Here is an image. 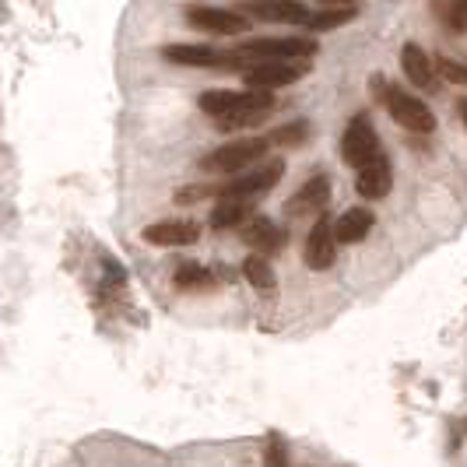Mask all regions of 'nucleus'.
Instances as JSON below:
<instances>
[{"label": "nucleus", "instance_id": "nucleus-1", "mask_svg": "<svg viewBox=\"0 0 467 467\" xmlns=\"http://www.w3.org/2000/svg\"><path fill=\"white\" fill-rule=\"evenodd\" d=\"M201 113L211 117L225 130H250L278 109L275 92H257V88H211L197 99Z\"/></svg>", "mask_w": 467, "mask_h": 467}, {"label": "nucleus", "instance_id": "nucleus-2", "mask_svg": "<svg viewBox=\"0 0 467 467\" xmlns=\"http://www.w3.org/2000/svg\"><path fill=\"white\" fill-rule=\"evenodd\" d=\"M320 53L317 39L309 36H275V39H246L235 47V57L243 60V70L254 64H271V60H313ZM239 70V74H243Z\"/></svg>", "mask_w": 467, "mask_h": 467}, {"label": "nucleus", "instance_id": "nucleus-3", "mask_svg": "<svg viewBox=\"0 0 467 467\" xmlns=\"http://www.w3.org/2000/svg\"><path fill=\"white\" fill-rule=\"evenodd\" d=\"M267 151H271V140L267 138H260V134H243V138H235V140H229V144L208 151L197 165H201L204 172H214V176H235V172L257 165L260 159H267Z\"/></svg>", "mask_w": 467, "mask_h": 467}, {"label": "nucleus", "instance_id": "nucleus-4", "mask_svg": "<svg viewBox=\"0 0 467 467\" xmlns=\"http://www.w3.org/2000/svg\"><path fill=\"white\" fill-rule=\"evenodd\" d=\"M281 176H285V159H264V162L235 172L229 183H218V197H239V201H257L260 204V197L278 187Z\"/></svg>", "mask_w": 467, "mask_h": 467}, {"label": "nucleus", "instance_id": "nucleus-5", "mask_svg": "<svg viewBox=\"0 0 467 467\" xmlns=\"http://www.w3.org/2000/svg\"><path fill=\"white\" fill-rule=\"evenodd\" d=\"M383 106H387V113L390 119L404 127L408 134H421V138H429L432 130H436V113L429 109V102H421L419 95H411L408 88H400V85H387V92L379 99Z\"/></svg>", "mask_w": 467, "mask_h": 467}, {"label": "nucleus", "instance_id": "nucleus-6", "mask_svg": "<svg viewBox=\"0 0 467 467\" xmlns=\"http://www.w3.org/2000/svg\"><path fill=\"white\" fill-rule=\"evenodd\" d=\"M162 60L176 67H201V70H243V60L235 49L208 47V43H169L162 47Z\"/></svg>", "mask_w": 467, "mask_h": 467}, {"label": "nucleus", "instance_id": "nucleus-7", "mask_svg": "<svg viewBox=\"0 0 467 467\" xmlns=\"http://www.w3.org/2000/svg\"><path fill=\"white\" fill-rule=\"evenodd\" d=\"M379 155V134H376L373 119L366 113H355L341 134V159L351 169H362L366 162H373Z\"/></svg>", "mask_w": 467, "mask_h": 467}, {"label": "nucleus", "instance_id": "nucleus-8", "mask_svg": "<svg viewBox=\"0 0 467 467\" xmlns=\"http://www.w3.org/2000/svg\"><path fill=\"white\" fill-rule=\"evenodd\" d=\"M306 74H309V60H271V64H254L243 70V85L257 92H278L296 85Z\"/></svg>", "mask_w": 467, "mask_h": 467}, {"label": "nucleus", "instance_id": "nucleus-9", "mask_svg": "<svg viewBox=\"0 0 467 467\" xmlns=\"http://www.w3.org/2000/svg\"><path fill=\"white\" fill-rule=\"evenodd\" d=\"M187 22L208 36H246L250 32V18L243 11L233 7H214V4H190L187 7Z\"/></svg>", "mask_w": 467, "mask_h": 467}, {"label": "nucleus", "instance_id": "nucleus-10", "mask_svg": "<svg viewBox=\"0 0 467 467\" xmlns=\"http://www.w3.org/2000/svg\"><path fill=\"white\" fill-rule=\"evenodd\" d=\"M337 239H334V222L327 214H317L313 218V229L306 233V246H303V260L309 271H330L334 260H337Z\"/></svg>", "mask_w": 467, "mask_h": 467}, {"label": "nucleus", "instance_id": "nucleus-11", "mask_svg": "<svg viewBox=\"0 0 467 467\" xmlns=\"http://www.w3.org/2000/svg\"><path fill=\"white\" fill-rule=\"evenodd\" d=\"M330 204V176L327 172H320V176H313V180H306L303 187L296 190L288 201H285V214L288 218H317V214H324Z\"/></svg>", "mask_w": 467, "mask_h": 467}, {"label": "nucleus", "instance_id": "nucleus-12", "mask_svg": "<svg viewBox=\"0 0 467 467\" xmlns=\"http://www.w3.org/2000/svg\"><path fill=\"white\" fill-rule=\"evenodd\" d=\"M140 239L148 246H162V250H180V246H193L201 239V225L193 218H165V222H155L148 225Z\"/></svg>", "mask_w": 467, "mask_h": 467}, {"label": "nucleus", "instance_id": "nucleus-13", "mask_svg": "<svg viewBox=\"0 0 467 467\" xmlns=\"http://www.w3.org/2000/svg\"><path fill=\"white\" fill-rule=\"evenodd\" d=\"M250 22H271V25H303L309 22V7L303 0H246L243 11Z\"/></svg>", "mask_w": 467, "mask_h": 467}, {"label": "nucleus", "instance_id": "nucleus-14", "mask_svg": "<svg viewBox=\"0 0 467 467\" xmlns=\"http://www.w3.org/2000/svg\"><path fill=\"white\" fill-rule=\"evenodd\" d=\"M394 187V165L390 159L379 151L373 162H366L362 169H355V190H358V197H366V201H383L387 193Z\"/></svg>", "mask_w": 467, "mask_h": 467}, {"label": "nucleus", "instance_id": "nucleus-15", "mask_svg": "<svg viewBox=\"0 0 467 467\" xmlns=\"http://www.w3.org/2000/svg\"><path fill=\"white\" fill-rule=\"evenodd\" d=\"M239 239L254 250V254H260V257H275L281 246H285V233H281V225H275L271 218H264V214H254L250 222H243L239 229Z\"/></svg>", "mask_w": 467, "mask_h": 467}, {"label": "nucleus", "instance_id": "nucleus-16", "mask_svg": "<svg viewBox=\"0 0 467 467\" xmlns=\"http://www.w3.org/2000/svg\"><path fill=\"white\" fill-rule=\"evenodd\" d=\"M400 70L411 81V88H421V92H432L436 88V67H432L429 53L419 43H404L400 47Z\"/></svg>", "mask_w": 467, "mask_h": 467}, {"label": "nucleus", "instance_id": "nucleus-17", "mask_svg": "<svg viewBox=\"0 0 467 467\" xmlns=\"http://www.w3.org/2000/svg\"><path fill=\"white\" fill-rule=\"evenodd\" d=\"M257 214V201H239V197H218L211 208V229L214 233H233L243 222H250Z\"/></svg>", "mask_w": 467, "mask_h": 467}, {"label": "nucleus", "instance_id": "nucleus-18", "mask_svg": "<svg viewBox=\"0 0 467 467\" xmlns=\"http://www.w3.org/2000/svg\"><path fill=\"white\" fill-rule=\"evenodd\" d=\"M373 225L376 214L369 208H348L334 222V239H337V246H355V243H362L366 235L373 233Z\"/></svg>", "mask_w": 467, "mask_h": 467}, {"label": "nucleus", "instance_id": "nucleus-19", "mask_svg": "<svg viewBox=\"0 0 467 467\" xmlns=\"http://www.w3.org/2000/svg\"><path fill=\"white\" fill-rule=\"evenodd\" d=\"M172 285H176L180 292H208L218 281H214V271H208V267H201V264H183V267L172 275Z\"/></svg>", "mask_w": 467, "mask_h": 467}, {"label": "nucleus", "instance_id": "nucleus-20", "mask_svg": "<svg viewBox=\"0 0 467 467\" xmlns=\"http://www.w3.org/2000/svg\"><path fill=\"white\" fill-rule=\"evenodd\" d=\"M355 15H358V7H320V11L309 15L306 28H309V32H334V28H341V25L355 22Z\"/></svg>", "mask_w": 467, "mask_h": 467}, {"label": "nucleus", "instance_id": "nucleus-21", "mask_svg": "<svg viewBox=\"0 0 467 467\" xmlns=\"http://www.w3.org/2000/svg\"><path fill=\"white\" fill-rule=\"evenodd\" d=\"M243 278L250 281L254 288H260V292L275 288V271H271V260L260 257V254H250V257L243 260Z\"/></svg>", "mask_w": 467, "mask_h": 467}, {"label": "nucleus", "instance_id": "nucleus-22", "mask_svg": "<svg viewBox=\"0 0 467 467\" xmlns=\"http://www.w3.org/2000/svg\"><path fill=\"white\" fill-rule=\"evenodd\" d=\"M306 138H309V119H292V123H285V127L267 134L271 148H296V144H303Z\"/></svg>", "mask_w": 467, "mask_h": 467}, {"label": "nucleus", "instance_id": "nucleus-23", "mask_svg": "<svg viewBox=\"0 0 467 467\" xmlns=\"http://www.w3.org/2000/svg\"><path fill=\"white\" fill-rule=\"evenodd\" d=\"M218 197V183H193V187H180L172 193V201L183 208V204H201V201H214Z\"/></svg>", "mask_w": 467, "mask_h": 467}, {"label": "nucleus", "instance_id": "nucleus-24", "mask_svg": "<svg viewBox=\"0 0 467 467\" xmlns=\"http://www.w3.org/2000/svg\"><path fill=\"white\" fill-rule=\"evenodd\" d=\"M432 67H436V74H440L443 81H450V85H467V64H461V60L436 57V60H432Z\"/></svg>", "mask_w": 467, "mask_h": 467}, {"label": "nucleus", "instance_id": "nucleus-25", "mask_svg": "<svg viewBox=\"0 0 467 467\" xmlns=\"http://www.w3.org/2000/svg\"><path fill=\"white\" fill-rule=\"evenodd\" d=\"M264 467H288V446L281 436H271L267 453H264Z\"/></svg>", "mask_w": 467, "mask_h": 467}, {"label": "nucleus", "instance_id": "nucleus-26", "mask_svg": "<svg viewBox=\"0 0 467 467\" xmlns=\"http://www.w3.org/2000/svg\"><path fill=\"white\" fill-rule=\"evenodd\" d=\"M320 7H358L362 0H317Z\"/></svg>", "mask_w": 467, "mask_h": 467}, {"label": "nucleus", "instance_id": "nucleus-27", "mask_svg": "<svg viewBox=\"0 0 467 467\" xmlns=\"http://www.w3.org/2000/svg\"><path fill=\"white\" fill-rule=\"evenodd\" d=\"M457 113H461V119H464V127H467V95L457 102Z\"/></svg>", "mask_w": 467, "mask_h": 467}, {"label": "nucleus", "instance_id": "nucleus-28", "mask_svg": "<svg viewBox=\"0 0 467 467\" xmlns=\"http://www.w3.org/2000/svg\"><path fill=\"white\" fill-rule=\"evenodd\" d=\"M450 4H453V7H461V11L467 15V0H450Z\"/></svg>", "mask_w": 467, "mask_h": 467}]
</instances>
